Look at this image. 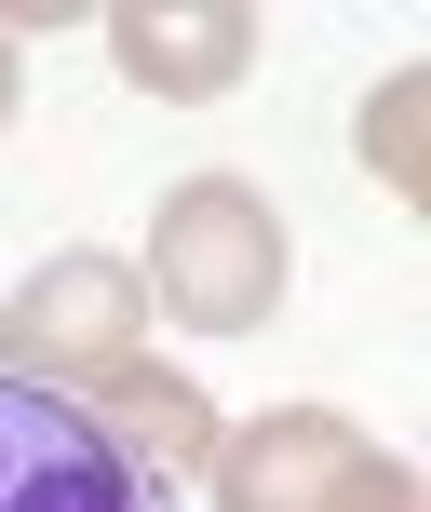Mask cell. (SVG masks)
<instances>
[{"label":"cell","instance_id":"obj_1","mask_svg":"<svg viewBox=\"0 0 431 512\" xmlns=\"http://www.w3.org/2000/svg\"><path fill=\"white\" fill-rule=\"evenodd\" d=\"M270 297H283V216L243 176H189L149 230V310H176L203 337H256Z\"/></svg>","mask_w":431,"mask_h":512},{"label":"cell","instance_id":"obj_2","mask_svg":"<svg viewBox=\"0 0 431 512\" xmlns=\"http://www.w3.org/2000/svg\"><path fill=\"white\" fill-rule=\"evenodd\" d=\"M135 324H149V283L122 270V256H54V270H27V297L0 310V378H122L135 364Z\"/></svg>","mask_w":431,"mask_h":512},{"label":"cell","instance_id":"obj_3","mask_svg":"<svg viewBox=\"0 0 431 512\" xmlns=\"http://www.w3.org/2000/svg\"><path fill=\"white\" fill-rule=\"evenodd\" d=\"M0 512H149L95 405H54L41 378H0Z\"/></svg>","mask_w":431,"mask_h":512},{"label":"cell","instance_id":"obj_4","mask_svg":"<svg viewBox=\"0 0 431 512\" xmlns=\"http://www.w3.org/2000/svg\"><path fill=\"white\" fill-rule=\"evenodd\" d=\"M108 54H122V81L203 108V95H229L256 68V14L243 0H135V14H108Z\"/></svg>","mask_w":431,"mask_h":512},{"label":"cell","instance_id":"obj_5","mask_svg":"<svg viewBox=\"0 0 431 512\" xmlns=\"http://www.w3.org/2000/svg\"><path fill=\"white\" fill-rule=\"evenodd\" d=\"M364 459V432L337 405H283V418H256V432H229L216 445V512H324V486Z\"/></svg>","mask_w":431,"mask_h":512},{"label":"cell","instance_id":"obj_6","mask_svg":"<svg viewBox=\"0 0 431 512\" xmlns=\"http://www.w3.org/2000/svg\"><path fill=\"white\" fill-rule=\"evenodd\" d=\"M95 432L122 445V472L135 486H203L216 472V418H203V391L189 378H162V364H122V378H95Z\"/></svg>","mask_w":431,"mask_h":512},{"label":"cell","instance_id":"obj_7","mask_svg":"<svg viewBox=\"0 0 431 512\" xmlns=\"http://www.w3.org/2000/svg\"><path fill=\"white\" fill-rule=\"evenodd\" d=\"M364 162H378L391 203H431V68H391L364 108Z\"/></svg>","mask_w":431,"mask_h":512},{"label":"cell","instance_id":"obj_8","mask_svg":"<svg viewBox=\"0 0 431 512\" xmlns=\"http://www.w3.org/2000/svg\"><path fill=\"white\" fill-rule=\"evenodd\" d=\"M324 512H431V486H418L405 459H378V445H364V459L324 486Z\"/></svg>","mask_w":431,"mask_h":512},{"label":"cell","instance_id":"obj_9","mask_svg":"<svg viewBox=\"0 0 431 512\" xmlns=\"http://www.w3.org/2000/svg\"><path fill=\"white\" fill-rule=\"evenodd\" d=\"M0 122H14V41H0Z\"/></svg>","mask_w":431,"mask_h":512}]
</instances>
